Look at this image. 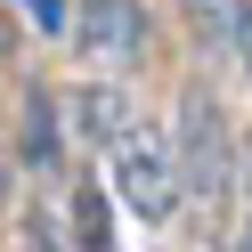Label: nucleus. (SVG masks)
<instances>
[{"label":"nucleus","mask_w":252,"mask_h":252,"mask_svg":"<svg viewBox=\"0 0 252 252\" xmlns=\"http://www.w3.org/2000/svg\"><path fill=\"white\" fill-rule=\"evenodd\" d=\"M25 163H41V171L57 163V98L41 82L25 90Z\"/></svg>","instance_id":"nucleus-6"},{"label":"nucleus","mask_w":252,"mask_h":252,"mask_svg":"<svg viewBox=\"0 0 252 252\" xmlns=\"http://www.w3.org/2000/svg\"><path fill=\"white\" fill-rule=\"evenodd\" d=\"M0 195H8V130H0Z\"/></svg>","instance_id":"nucleus-9"},{"label":"nucleus","mask_w":252,"mask_h":252,"mask_svg":"<svg viewBox=\"0 0 252 252\" xmlns=\"http://www.w3.org/2000/svg\"><path fill=\"white\" fill-rule=\"evenodd\" d=\"M171 155H179V203H195L203 220L236 203V130L220 114L212 90H187L171 114Z\"/></svg>","instance_id":"nucleus-1"},{"label":"nucleus","mask_w":252,"mask_h":252,"mask_svg":"<svg viewBox=\"0 0 252 252\" xmlns=\"http://www.w3.org/2000/svg\"><path fill=\"white\" fill-rule=\"evenodd\" d=\"M236 252H252V228H244V244H236Z\"/></svg>","instance_id":"nucleus-10"},{"label":"nucleus","mask_w":252,"mask_h":252,"mask_svg":"<svg viewBox=\"0 0 252 252\" xmlns=\"http://www.w3.org/2000/svg\"><path fill=\"white\" fill-rule=\"evenodd\" d=\"M73 130H82V147H114L122 130H130V98H122V82H82L73 90Z\"/></svg>","instance_id":"nucleus-4"},{"label":"nucleus","mask_w":252,"mask_h":252,"mask_svg":"<svg viewBox=\"0 0 252 252\" xmlns=\"http://www.w3.org/2000/svg\"><path fill=\"white\" fill-rule=\"evenodd\" d=\"M106 171H114V195L130 203L147 228H163V220L179 212V155H171V130H155V122L130 114V130L106 147Z\"/></svg>","instance_id":"nucleus-2"},{"label":"nucleus","mask_w":252,"mask_h":252,"mask_svg":"<svg viewBox=\"0 0 252 252\" xmlns=\"http://www.w3.org/2000/svg\"><path fill=\"white\" fill-rule=\"evenodd\" d=\"M236 57H244V73H252V8H244V49H236Z\"/></svg>","instance_id":"nucleus-8"},{"label":"nucleus","mask_w":252,"mask_h":252,"mask_svg":"<svg viewBox=\"0 0 252 252\" xmlns=\"http://www.w3.org/2000/svg\"><path fill=\"white\" fill-rule=\"evenodd\" d=\"M236 203H252V130H236Z\"/></svg>","instance_id":"nucleus-7"},{"label":"nucleus","mask_w":252,"mask_h":252,"mask_svg":"<svg viewBox=\"0 0 252 252\" xmlns=\"http://www.w3.org/2000/svg\"><path fill=\"white\" fill-rule=\"evenodd\" d=\"M65 41H73V57H82L98 82H122V73H138V65H147L155 25H147V8H138V0H82Z\"/></svg>","instance_id":"nucleus-3"},{"label":"nucleus","mask_w":252,"mask_h":252,"mask_svg":"<svg viewBox=\"0 0 252 252\" xmlns=\"http://www.w3.org/2000/svg\"><path fill=\"white\" fill-rule=\"evenodd\" d=\"M203 49H244V0H179Z\"/></svg>","instance_id":"nucleus-5"}]
</instances>
